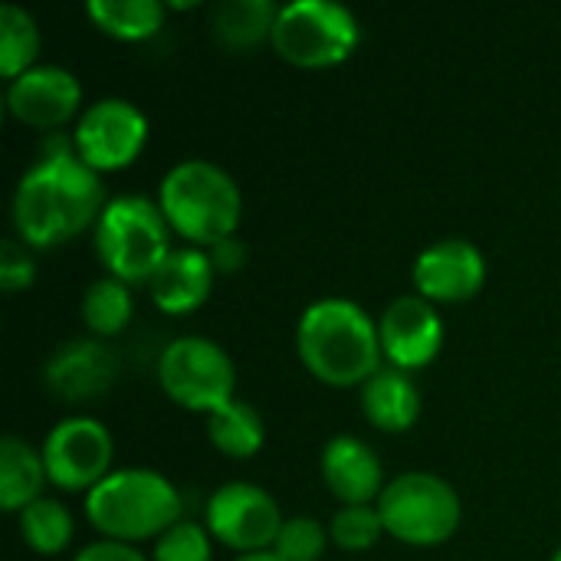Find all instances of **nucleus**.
I'll return each mask as SVG.
<instances>
[{"instance_id": "obj_6", "label": "nucleus", "mask_w": 561, "mask_h": 561, "mask_svg": "<svg viewBox=\"0 0 561 561\" xmlns=\"http://www.w3.org/2000/svg\"><path fill=\"white\" fill-rule=\"evenodd\" d=\"M362 26L345 3L335 0H289L279 7L273 26V49L302 69H325L355 53Z\"/></svg>"}, {"instance_id": "obj_8", "label": "nucleus", "mask_w": 561, "mask_h": 561, "mask_svg": "<svg viewBox=\"0 0 561 561\" xmlns=\"http://www.w3.org/2000/svg\"><path fill=\"white\" fill-rule=\"evenodd\" d=\"M158 385L174 404L214 414L233 401L237 371L217 342L204 335H181L168 342L158 358Z\"/></svg>"}, {"instance_id": "obj_30", "label": "nucleus", "mask_w": 561, "mask_h": 561, "mask_svg": "<svg viewBox=\"0 0 561 561\" xmlns=\"http://www.w3.org/2000/svg\"><path fill=\"white\" fill-rule=\"evenodd\" d=\"M207 256L214 263V273H237L247 263V243L233 233V237H224L214 247H207Z\"/></svg>"}, {"instance_id": "obj_25", "label": "nucleus", "mask_w": 561, "mask_h": 561, "mask_svg": "<svg viewBox=\"0 0 561 561\" xmlns=\"http://www.w3.org/2000/svg\"><path fill=\"white\" fill-rule=\"evenodd\" d=\"M20 536L36 556H59L72 542V513L59 500L39 496L20 513Z\"/></svg>"}, {"instance_id": "obj_32", "label": "nucleus", "mask_w": 561, "mask_h": 561, "mask_svg": "<svg viewBox=\"0 0 561 561\" xmlns=\"http://www.w3.org/2000/svg\"><path fill=\"white\" fill-rule=\"evenodd\" d=\"M237 561H283L273 549L270 552H250V556H237Z\"/></svg>"}, {"instance_id": "obj_7", "label": "nucleus", "mask_w": 561, "mask_h": 561, "mask_svg": "<svg viewBox=\"0 0 561 561\" xmlns=\"http://www.w3.org/2000/svg\"><path fill=\"white\" fill-rule=\"evenodd\" d=\"M385 533L404 546H440L460 529V496L437 473H401L378 496Z\"/></svg>"}, {"instance_id": "obj_19", "label": "nucleus", "mask_w": 561, "mask_h": 561, "mask_svg": "<svg viewBox=\"0 0 561 561\" xmlns=\"http://www.w3.org/2000/svg\"><path fill=\"white\" fill-rule=\"evenodd\" d=\"M49 483L43 454L16 437L7 434L0 440V510L3 513H23L30 503L43 496V486Z\"/></svg>"}, {"instance_id": "obj_31", "label": "nucleus", "mask_w": 561, "mask_h": 561, "mask_svg": "<svg viewBox=\"0 0 561 561\" xmlns=\"http://www.w3.org/2000/svg\"><path fill=\"white\" fill-rule=\"evenodd\" d=\"M72 561H148L138 549H131L128 542H112V539H102V542H92L85 546Z\"/></svg>"}, {"instance_id": "obj_15", "label": "nucleus", "mask_w": 561, "mask_h": 561, "mask_svg": "<svg viewBox=\"0 0 561 561\" xmlns=\"http://www.w3.org/2000/svg\"><path fill=\"white\" fill-rule=\"evenodd\" d=\"M118 368V355L102 339H69L46 358L43 381L62 401H92L115 385Z\"/></svg>"}, {"instance_id": "obj_9", "label": "nucleus", "mask_w": 561, "mask_h": 561, "mask_svg": "<svg viewBox=\"0 0 561 561\" xmlns=\"http://www.w3.org/2000/svg\"><path fill=\"white\" fill-rule=\"evenodd\" d=\"M283 513L276 500L253 483H224L210 493L204 510V526L210 539L243 556L270 552L283 529Z\"/></svg>"}, {"instance_id": "obj_21", "label": "nucleus", "mask_w": 561, "mask_h": 561, "mask_svg": "<svg viewBox=\"0 0 561 561\" xmlns=\"http://www.w3.org/2000/svg\"><path fill=\"white\" fill-rule=\"evenodd\" d=\"M207 437L224 457L247 460L263 447L266 427H263V417L253 404L233 398L224 408H217L214 414H207Z\"/></svg>"}, {"instance_id": "obj_33", "label": "nucleus", "mask_w": 561, "mask_h": 561, "mask_svg": "<svg viewBox=\"0 0 561 561\" xmlns=\"http://www.w3.org/2000/svg\"><path fill=\"white\" fill-rule=\"evenodd\" d=\"M552 561H561V549H559V552H556V556H552Z\"/></svg>"}, {"instance_id": "obj_17", "label": "nucleus", "mask_w": 561, "mask_h": 561, "mask_svg": "<svg viewBox=\"0 0 561 561\" xmlns=\"http://www.w3.org/2000/svg\"><path fill=\"white\" fill-rule=\"evenodd\" d=\"M151 302L168 316H187L201 309L214 289V263L201 247H178L148 283Z\"/></svg>"}, {"instance_id": "obj_2", "label": "nucleus", "mask_w": 561, "mask_h": 561, "mask_svg": "<svg viewBox=\"0 0 561 561\" xmlns=\"http://www.w3.org/2000/svg\"><path fill=\"white\" fill-rule=\"evenodd\" d=\"M296 348L302 365L325 385L352 388L381 371L378 322L352 299L325 296L306 306L296 325Z\"/></svg>"}, {"instance_id": "obj_10", "label": "nucleus", "mask_w": 561, "mask_h": 561, "mask_svg": "<svg viewBox=\"0 0 561 561\" xmlns=\"http://www.w3.org/2000/svg\"><path fill=\"white\" fill-rule=\"evenodd\" d=\"M145 141H148L145 112L135 102L115 95L85 105L72 131L76 154L99 174L131 164L141 154Z\"/></svg>"}, {"instance_id": "obj_3", "label": "nucleus", "mask_w": 561, "mask_h": 561, "mask_svg": "<svg viewBox=\"0 0 561 561\" xmlns=\"http://www.w3.org/2000/svg\"><path fill=\"white\" fill-rule=\"evenodd\" d=\"M158 207L174 233H181L191 247L207 250L237 233L243 194L220 164L207 158H184L161 178Z\"/></svg>"}, {"instance_id": "obj_11", "label": "nucleus", "mask_w": 561, "mask_h": 561, "mask_svg": "<svg viewBox=\"0 0 561 561\" xmlns=\"http://www.w3.org/2000/svg\"><path fill=\"white\" fill-rule=\"evenodd\" d=\"M43 463L53 486L89 493L112 473V434L92 417H66L43 437Z\"/></svg>"}, {"instance_id": "obj_27", "label": "nucleus", "mask_w": 561, "mask_h": 561, "mask_svg": "<svg viewBox=\"0 0 561 561\" xmlns=\"http://www.w3.org/2000/svg\"><path fill=\"white\" fill-rule=\"evenodd\" d=\"M329 529L312 516H293L283 523L273 552L283 561H319L329 546Z\"/></svg>"}, {"instance_id": "obj_22", "label": "nucleus", "mask_w": 561, "mask_h": 561, "mask_svg": "<svg viewBox=\"0 0 561 561\" xmlns=\"http://www.w3.org/2000/svg\"><path fill=\"white\" fill-rule=\"evenodd\" d=\"M89 20L115 39H148L164 23L161 0H89Z\"/></svg>"}, {"instance_id": "obj_24", "label": "nucleus", "mask_w": 561, "mask_h": 561, "mask_svg": "<svg viewBox=\"0 0 561 561\" xmlns=\"http://www.w3.org/2000/svg\"><path fill=\"white\" fill-rule=\"evenodd\" d=\"M39 53V26L30 10L16 3H0V72L3 79H16L33 69Z\"/></svg>"}, {"instance_id": "obj_12", "label": "nucleus", "mask_w": 561, "mask_h": 561, "mask_svg": "<svg viewBox=\"0 0 561 561\" xmlns=\"http://www.w3.org/2000/svg\"><path fill=\"white\" fill-rule=\"evenodd\" d=\"M381 352L391 368L417 371L427 368L444 345V322L424 296H398L378 319Z\"/></svg>"}, {"instance_id": "obj_1", "label": "nucleus", "mask_w": 561, "mask_h": 561, "mask_svg": "<svg viewBox=\"0 0 561 561\" xmlns=\"http://www.w3.org/2000/svg\"><path fill=\"white\" fill-rule=\"evenodd\" d=\"M105 187L79 154L72 138L46 141L39 161L20 178L13 191V230L30 250H46L72 240L105 210Z\"/></svg>"}, {"instance_id": "obj_14", "label": "nucleus", "mask_w": 561, "mask_h": 561, "mask_svg": "<svg viewBox=\"0 0 561 561\" xmlns=\"http://www.w3.org/2000/svg\"><path fill=\"white\" fill-rule=\"evenodd\" d=\"M79 105L82 85L62 66H33L7 85V112L33 128H59L79 112Z\"/></svg>"}, {"instance_id": "obj_16", "label": "nucleus", "mask_w": 561, "mask_h": 561, "mask_svg": "<svg viewBox=\"0 0 561 561\" xmlns=\"http://www.w3.org/2000/svg\"><path fill=\"white\" fill-rule=\"evenodd\" d=\"M322 480L342 506H375L385 493V470L378 454L355 434H339L322 447Z\"/></svg>"}, {"instance_id": "obj_29", "label": "nucleus", "mask_w": 561, "mask_h": 561, "mask_svg": "<svg viewBox=\"0 0 561 561\" xmlns=\"http://www.w3.org/2000/svg\"><path fill=\"white\" fill-rule=\"evenodd\" d=\"M33 279H36V263H33L30 247L16 237H7L0 247V286H3V293L30 289Z\"/></svg>"}, {"instance_id": "obj_20", "label": "nucleus", "mask_w": 561, "mask_h": 561, "mask_svg": "<svg viewBox=\"0 0 561 561\" xmlns=\"http://www.w3.org/2000/svg\"><path fill=\"white\" fill-rule=\"evenodd\" d=\"M279 7L273 0H224L210 13V33L227 49H253L273 39Z\"/></svg>"}, {"instance_id": "obj_13", "label": "nucleus", "mask_w": 561, "mask_h": 561, "mask_svg": "<svg viewBox=\"0 0 561 561\" xmlns=\"http://www.w3.org/2000/svg\"><path fill=\"white\" fill-rule=\"evenodd\" d=\"M411 276L427 302H467L486 283V260L470 240L444 237L417 253Z\"/></svg>"}, {"instance_id": "obj_28", "label": "nucleus", "mask_w": 561, "mask_h": 561, "mask_svg": "<svg viewBox=\"0 0 561 561\" xmlns=\"http://www.w3.org/2000/svg\"><path fill=\"white\" fill-rule=\"evenodd\" d=\"M210 533L207 526L187 523L181 519L178 526H171L158 542H154V556L151 561H210Z\"/></svg>"}, {"instance_id": "obj_5", "label": "nucleus", "mask_w": 561, "mask_h": 561, "mask_svg": "<svg viewBox=\"0 0 561 561\" xmlns=\"http://www.w3.org/2000/svg\"><path fill=\"white\" fill-rule=\"evenodd\" d=\"M95 253L108 276L128 286L151 283L171 256V227L161 207L141 194L112 197L95 224Z\"/></svg>"}, {"instance_id": "obj_4", "label": "nucleus", "mask_w": 561, "mask_h": 561, "mask_svg": "<svg viewBox=\"0 0 561 561\" xmlns=\"http://www.w3.org/2000/svg\"><path fill=\"white\" fill-rule=\"evenodd\" d=\"M184 500L178 486L145 467L112 470L95 490L85 493L89 523L112 542L161 539L171 526L181 523Z\"/></svg>"}, {"instance_id": "obj_26", "label": "nucleus", "mask_w": 561, "mask_h": 561, "mask_svg": "<svg viewBox=\"0 0 561 561\" xmlns=\"http://www.w3.org/2000/svg\"><path fill=\"white\" fill-rule=\"evenodd\" d=\"M385 536L378 506H342L329 523V539L345 552H368Z\"/></svg>"}, {"instance_id": "obj_23", "label": "nucleus", "mask_w": 561, "mask_h": 561, "mask_svg": "<svg viewBox=\"0 0 561 561\" xmlns=\"http://www.w3.org/2000/svg\"><path fill=\"white\" fill-rule=\"evenodd\" d=\"M131 312H135L131 286L115 276H102L89 283V289L82 293V322L95 339L118 335L131 322Z\"/></svg>"}, {"instance_id": "obj_18", "label": "nucleus", "mask_w": 561, "mask_h": 561, "mask_svg": "<svg viewBox=\"0 0 561 561\" xmlns=\"http://www.w3.org/2000/svg\"><path fill=\"white\" fill-rule=\"evenodd\" d=\"M362 411L378 431L401 434L421 414V391L408 371L388 365L362 385Z\"/></svg>"}]
</instances>
